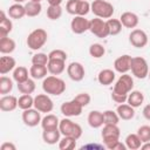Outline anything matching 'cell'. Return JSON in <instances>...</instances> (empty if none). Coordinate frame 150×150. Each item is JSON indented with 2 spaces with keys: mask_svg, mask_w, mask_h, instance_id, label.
Instances as JSON below:
<instances>
[{
  "mask_svg": "<svg viewBox=\"0 0 150 150\" xmlns=\"http://www.w3.org/2000/svg\"><path fill=\"white\" fill-rule=\"evenodd\" d=\"M148 76H149V79H150V70H149V74H148Z\"/></svg>",
  "mask_w": 150,
  "mask_h": 150,
  "instance_id": "55",
  "label": "cell"
},
{
  "mask_svg": "<svg viewBox=\"0 0 150 150\" xmlns=\"http://www.w3.org/2000/svg\"><path fill=\"white\" fill-rule=\"evenodd\" d=\"M89 22L90 20H87L84 16L75 15L70 22L71 32L75 34H83L84 32L89 30Z\"/></svg>",
  "mask_w": 150,
  "mask_h": 150,
  "instance_id": "14",
  "label": "cell"
},
{
  "mask_svg": "<svg viewBox=\"0 0 150 150\" xmlns=\"http://www.w3.org/2000/svg\"><path fill=\"white\" fill-rule=\"evenodd\" d=\"M42 89L46 94L53 95V96H59L64 93L66 90V83L62 79L57 77L56 75H50L46 76L42 81Z\"/></svg>",
  "mask_w": 150,
  "mask_h": 150,
  "instance_id": "1",
  "label": "cell"
},
{
  "mask_svg": "<svg viewBox=\"0 0 150 150\" xmlns=\"http://www.w3.org/2000/svg\"><path fill=\"white\" fill-rule=\"evenodd\" d=\"M28 69L23 66H19V67H15V69L13 70V80L16 82V83H20V82H23L26 80H28Z\"/></svg>",
  "mask_w": 150,
  "mask_h": 150,
  "instance_id": "31",
  "label": "cell"
},
{
  "mask_svg": "<svg viewBox=\"0 0 150 150\" xmlns=\"http://www.w3.org/2000/svg\"><path fill=\"white\" fill-rule=\"evenodd\" d=\"M25 8H26V15L29 16V18H34V16H38L41 13L42 5H41V2H36V1L29 0L25 5Z\"/></svg>",
  "mask_w": 150,
  "mask_h": 150,
  "instance_id": "28",
  "label": "cell"
},
{
  "mask_svg": "<svg viewBox=\"0 0 150 150\" xmlns=\"http://www.w3.org/2000/svg\"><path fill=\"white\" fill-rule=\"evenodd\" d=\"M48 57L49 59H57V60L66 61L67 60V53L64 50H62V49H54L48 54Z\"/></svg>",
  "mask_w": 150,
  "mask_h": 150,
  "instance_id": "45",
  "label": "cell"
},
{
  "mask_svg": "<svg viewBox=\"0 0 150 150\" xmlns=\"http://www.w3.org/2000/svg\"><path fill=\"white\" fill-rule=\"evenodd\" d=\"M120 135L121 132L117 124H104L101 131V137L104 143V146L110 150L112 145L120 141Z\"/></svg>",
  "mask_w": 150,
  "mask_h": 150,
  "instance_id": "3",
  "label": "cell"
},
{
  "mask_svg": "<svg viewBox=\"0 0 150 150\" xmlns=\"http://www.w3.org/2000/svg\"><path fill=\"white\" fill-rule=\"evenodd\" d=\"M48 73V68L47 66H40V64H32L30 69H29V75L34 79V80H41L45 79L47 76Z\"/></svg>",
  "mask_w": 150,
  "mask_h": 150,
  "instance_id": "29",
  "label": "cell"
},
{
  "mask_svg": "<svg viewBox=\"0 0 150 150\" xmlns=\"http://www.w3.org/2000/svg\"><path fill=\"white\" fill-rule=\"evenodd\" d=\"M143 101H144V95H143V93L139 91V90H131V91L128 94L127 103L130 104V105L134 107V108L141 107V104L143 103Z\"/></svg>",
  "mask_w": 150,
  "mask_h": 150,
  "instance_id": "25",
  "label": "cell"
},
{
  "mask_svg": "<svg viewBox=\"0 0 150 150\" xmlns=\"http://www.w3.org/2000/svg\"><path fill=\"white\" fill-rule=\"evenodd\" d=\"M132 88H134V79L125 73L118 77V80L116 81V83L114 86L112 91L117 93V94L128 95L132 90Z\"/></svg>",
  "mask_w": 150,
  "mask_h": 150,
  "instance_id": "8",
  "label": "cell"
},
{
  "mask_svg": "<svg viewBox=\"0 0 150 150\" xmlns=\"http://www.w3.org/2000/svg\"><path fill=\"white\" fill-rule=\"evenodd\" d=\"M60 136H61V132H60V129L59 128L47 129V130H43L42 131V139H43L45 143H47L49 145L56 144L60 141Z\"/></svg>",
  "mask_w": 150,
  "mask_h": 150,
  "instance_id": "21",
  "label": "cell"
},
{
  "mask_svg": "<svg viewBox=\"0 0 150 150\" xmlns=\"http://www.w3.org/2000/svg\"><path fill=\"white\" fill-rule=\"evenodd\" d=\"M47 68H48V73H50L52 75H60L66 69V61L63 60H57V59H49L48 63H47Z\"/></svg>",
  "mask_w": 150,
  "mask_h": 150,
  "instance_id": "18",
  "label": "cell"
},
{
  "mask_svg": "<svg viewBox=\"0 0 150 150\" xmlns=\"http://www.w3.org/2000/svg\"><path fill=\"white\" fill-rule=\"evenodd\" d=\"M18 107V98L14 95H4L0 98V109L5 112L13 111Z\"/></svg>",
  "mask_w": 150,
  "mask_h": 150,
  "instance_id": "17",
  "label": "cell"
},
{
  "mask_svg": "<svg viewBox=\"0 0 150 150\" xmlns=\"http://www.w3.org/2000/svg\"><path fill=\"white\" fill-rule=\"evenodd\" d=\"M59 129H60L61 135H63V136H70V137H74L76 139H79L82 136L81 125L73 122L69 117H64L63 120L60 121Z\"/></svg>",
  "mask_w": 150,
  "mask_h": 150,
  "instance_id": "5",
  "label": "cell"
},
{
  "mask_svg": "<svg viewBox=\"0 0 150 150\" xmlns=\"http://www.w3.org/2000/svg\"><path fill=\"white\" fill-rule=\"evenodd\" d=\"M0 15H1L0 16V39H4V38H7L8 34L12 32L13 23H12L11 19L6 16L4 11L0 12Z\"/></svg>",
  "mask_w": 150,
  "mask_h": 150,
  "instance_id": "19",
  "label": "cell"
},
{
  "mask_svg": "<svg viewBox=\"0 0 150 150\" xmlns=\"http://www.w3.org/2000/svg\"><path fill=\"white\" fill-rule=\"evenodd\" d=\"M137 135L141 138L142 143L150 142V125H142L137 130Z\"/></svg>",
  "mask_w": 150,
  "mask_h": 150,
  "instance_id": "43",
  "label": "cell"
},
{
  "mask_svg": "<svg viewBox=\"0 0 150 150\" xmlns=\"http://www.w3.org/2000/svg\"><path fill=\"white\" fill-rule=\"evenodd\" d=\"M47 2H48L50 6H61L62 0H47Z\"/></svg>",
  "mask_w": 150,
  "mask_h": 150,
  "instance_id": "51",
  "label": "cell"
},
{
  "mask_svg": "<svg viewBox=\"0 0 150 150\" xmlns=\"http://www.w3.org/2000/svg\"><path fill=\"white\" fill-rule=\"evenodd\" d=\"M103 116H104V124H118L121 120L117 111H114V110L103 111Z\"/></svg>",
  "mask_w": 150,
  "mask_h": 150,
  "instance_id": "39",
  "label": "cell"
},
{
  "mask_svg": "<svg viewBox=\"0 0 150 150\" xmlns=\"http://www.w3.org/2000/svg\"><path fill=\"white\" fill-rule=\"evenodd\" d=\"M18 90L21 94H32L35 90V82L32 79H28L23 82L18 83Z\"/></svg>",
  "mask_w": 150,
  "mask_h": 150,
  "instance_id": "35",
  "label": "cell"
},
{
  "mask_svg": "<svg viewBox=\"0 0 150 150\" xmlns=\"http://www.w3.org/2000/svg\"><path fill=\"white\" fill-rule=\"evenodd\" d=\"M131 61H132V57L130 55H128V54L121 55L115 60L114 68H115V70L117 73L125 74L131 69Z\"/></svg>",
  "mask_w": 150,
  "mask_h": 150,
  "instance_id": "15",
  "label": "cell"
},
{
  "mask_svg": "<svg viewBox=\"0 0 150 150\" xmlns=\"http://www.w3.org/2000/svg\"><path fill=\"white\" fill-rule=\"evenodd\" d=\"M89 54L94 59H101L105 54V49L101 43H93L89 47Z\"/></svg>",
  "mask_w": 150,
  "mask_h": 150,
  "instance_id": "38",
  "label": "cell"
},
{
  "mask_svg": "<svg viewBox=\"0 0 150 150\" xmlns=\"http://www.w3.org/2000/svg\"><path fill=\"white\" fill-rule=\"evenodd\" d=\"M125 145H127V149L137 150V149L141 148L142 141H141V138L138 137L137 134H129L125 137Z\"/></svg>",
  "mask_w": 150,
  "mask_h": 150,
  "instance_id": "33",
  "label": "cell"
},
{
  "mask_svg": "<svg viewBox=\"0 0 150 150\" xmlns=\"http://www.w3.org/2000/svg\"><path fill=\"white\" fill-rule=\"evenodd\" d=\"M76 146V138L70 136H63L62 139L59 141V149L61 150H71Z\"/></svg>",
  "mask_w": 150,
  "mask_h": 150,
  "instance_id": "37",
  "label": "cell"
},
{
  "mask_svg": "<svg viewBox=\"0 0 150 150\" xmlns=\"http://www.w3.org/2000/svg\"><path fill=\"white\" fill-rule=\"evenodd\" d=\"M74 100H76V101L84 108V107H87V105L90 103L91 97H90V95H89L88 93H81V94L76 95V96L74 97Z\"/></svg>",
  "mask_w": 150,
  "mask_h": 150,
  "instance_id": "44",
  "label": "cell"
},
{
  "mask_svg": "<svg viewBox=\"0 0 150 150\" xmlns=\"http://www.w3.org/2000/svg\"><path fill=\"white\" fill-rule=\"evenodd\" d=\"M7 13H8V16L11 19L19 20V19H22L26 15V8L21 4H14V5L9 6Z\"/></svg>",
  "mask_w": 150,
  "mask_h": 150,
  "instance_id": "26",
  "label": "cell"
},
{
  "mask_svg": "<svg viewBox=\"0 0 150 150\" xmlns=\"http://www.w3.org/2000/svg\"><path fill=\"white\" fill-rule=\"evenodd\" d=\"M16 62L15 59L12 56H1L0 57V74L6 75L7 73L15 69Z\"/></svg>",
  "mask_w": 150,
  "mask_h": 150,
  "instance_id": "23",
  "label": "cell"
},
{
  "mask_svg": "<svg viewBox=\"0 0 150 150\" xmlns=\"http://www.w3.org/2000/svg\"><path fill=\"white\" fill-rule=\"evenodd\" d=\"M49 61V57L45 53H36L32 57V64H40V66H47Z\"/></svg>",
  "mask_w": 150,
  "mask_h": 150,
  "instance_id": "41",
  "label": "cell"
},
{
  "mask_svg": "<svg viewBox=\"0 0 150 150\" xmlns=\"http://www.w3.org/2000/svg\"><path fill=\"white\" fill-rule=\"evenodd\" d=\"M129 42L136 48H143L148 45V35L143 29H134L129 34Z\"/></svg>",
  "mask_w": 150,
  "mask_h": 150,
  "instance_id": "11",
  "label": "cell"
},
{
  "mask_svg": "<svg viewBox=\"0 0 150 150\" xmlns=\"http://www.w3.org/2000/svg\"><path fill=\"white\" fill-rule=\"evenodd\" d=\"M141 149H143V150H150V142H145L143 145H141Z\"/></svg>",
  "mask_w": 150,
  "mask_h": 150,
  "instance_id": "52",
  "label": "cell"
},
{
  "mask_svg": "<svg viewBox=\"0 0 150 150\" xmlns=\"http://www.w3.org/2000/svg\"><path fill=\"white\" fill-rule=\"evenodd\" d=\"M89 30L91 32V34H94L95 36H97L100 39H104L109 35V28H108L107 21H104L103 19L97 18V16L90 20Z\"/></svg>",
  "mask_w": 150,
  "mask_h": 150,
  "instance_id": "7",
  "label": "cell"
},
{
  "mask_svg": "<svg viewBox=\"0 0 150 150\" xmlns=\"http://www.w3.org/2000/svg\"><path fill=\"white\" fill-rule=\"evenodd\" d=\"M90 11L101 19H110L115 12L114 6L105 0H94L90 4Z\"/></svg>",
  "mask_w": 150,
  "mask_h": 150,
  "instance_id": "4",
  "label": "cell"
},
{
  "mask_svg": "<svg viewBox=\"0 0 150 150\" xmlns=\"http://www.w3.org/2000/svg\"><path fill=\"white\" fill-rule=\"evenodd\" d=\"M131 73L137 79H145L149 74V66H148V62L144 57H141V56H136V57H132V61H131Z\"/></svg>",
  "mask_w": 150,
  "mask_h": 150,
  "instance_id": "6",
  "label": "cell"
},
{
  "mask_svg": "<svg viewBox=\"0 0 150 150\" xmlns=\"http://www.w3.org/2000/svg\"><path fill=\"white\" fill-rule=\"evenodd\" d=\"M120 21L122 22L123 27H125V28H136L138 22H139L138 15L136 13H132V12L122 13L120 16Z\"/></svg>",
  "mask_w": 150,
  "mask_h": 150,
  "instance_id": "16",
  "label": "cell"
},
{
  "mask_svg": "<svg viewBox=\"0 0 150 150\" xmlns=\"http://www.w3.org/2000/svg\"><path fill=\"white\" fill-rule=\"evenodd\" d=\"M107 25L109 28V35H117L121 33L122 30V22L120 21V19H108L107 20Z\"/></svg>",
  "mask_w": 150,
  "mask_h": 150,
  "instance_id": "34",
  "label": "cell"
},
{
  "mask_svg": "<svg viewBox=\"0 0 150 150\" xmlns=\"http://www.w3.org/2000/svg\"><path fill=\"white\" fill-rule=\"evenodd\" d=\"M15 4H22V2H25L26 0H13Z\"/></svg>",
  "mask_w": 150,
  "mask_h": 150,
  "instance_id": "53",
  "label": "cell"
},
{
  "mask_svg": "<svg viewBox=\"0 0 150 150\" xmlns=\"http://www.w3.org/2000/svg\"><path fill=\"white\" fill-rule=\"evenodd\" d=\"M118 116L121 120L123 121H129V120H132L134 116H135V108L131 107L130 104H125V103H121L118 104L117 109H116Z\"/></svg>",
  "mask_w": 150,
  "mask_h": 150,
  "instance_id": "22",
  "label": "cell"
},
{
  "mask_svg": "<svg viewBox=\"0 0 150 150\" xmlns=\"http://www.w3.org/2000/svg\"><path fill=\"white\" fill-rule=\"evenodd\" d=\"M59 124H60V121H59L57 116H55V115H53V114H47V115L41 120V127H42L43 130L59 128Z\"/></svg>",
  "mask_w": 150,
  "mask_h": 150,
  "instance_id": "27",
  "label": "cell"
},
{
  "mask_svg": "<svg viewBox=\"0 0 150 150\" xmlns=\"http://www.w3.org/2000/svg\"><path fill=\"white\" fill-rule=\"evenodd\" d=\"M89 12H90V4H89L87 0H79L76 15L84 16V15H87Z\"/></svg>",
  "mask_w": 150,
  "mask_h": 150,
  "instance_id": "42",
  "label": "cell"
},
{
  "mask_svg": "<svg viewBox=\"0 0 150 150\" xmlns=\"http://www.w3.org/2000/svg\"><path fill=\"white\" fill-rule=\"evenodd\" d=\"M34 108L40 112H50L54 108V103L48 94H38L34 97Z\"/></svg>",
  "mask_w": 150,
  "mask_h": 150,
  "instance_id": "9",
  "label": "cell"
},
{
  "mask_svg": "<svg viewBox=\"0 0 150 150\" xmlns=\"http://www.w3.org/2000/svg\"><path fill=\"white\" fill-rule=\"evenodd\" d=\"M13 89V81L12 79L2 75L0 77V94L1 95H7L12 91Z\"/></svg>",
  "mask_w": 150,
  "mask_h": 150,
  "instance_id": "36",
  "label": "cell"
},
{
  "mask_svg": "<svg viewBox=\"0 0 150 150\" xmlns=\"http://www.w3.org/2000/svg\"><path fill=\"white\" fill-rule=\"evenodd\" d=\"M16 45H15V41L11 38H4V39H0V53L1 54H11L14 52Z\"/></svg>",
  "mask_w": 150,
  "mask_h": 150,
  "instance_id": "30",
  "label": "cell"
},
{
  "mask_svg": "<svg viewBox=\"0 0 150 150\" xmlns=\"http://www.w3.org/2000/svg\"><path fill=\"white\" fill-rule=\"evenodd\" d=\"M62 15V8L61 6H48L47 8V16L50 20H57Z\"/></svg>",
  "mask_w": 150,
  "mask_h": 150,
  "instance_id": "40",
  "label": "cell"
},
{
  "mask_svg": "<svg viewBox=\"0 0 150 150\" xmlns=\"http://www.w3.org/2000/svg\"><path fill=\"white\" fill-rule=\"evenodd\" d=\"M18 107L22 110L33 108L34 107V97L30 94H22L18 98Z\"/></svg>",
  "mask_w": 150,
  "mask_h": 150,
  "instance_id": "32",
  "label": "cell"
},
{
  "mask_svg": "<svg viewBox=\"0 0 150 150\" xmlns=\"http://www.w3.org/2000/svg\"><path fill=\"white\" fill-rule=\"evenodd\" d=\"M41 112L38 109H26L22 112V122L27 125V127H36L39 123H41Z\"/></svg>",
  "mask_w": 150,
  "mask_h": 150,
  "instance_id": "12",
  "label": "cell"
},
{
  "mask_svg": "<svg viewBox=\"0 0 150 150\" xmlns=\"http://www.w3.org/2000/svg\"><path fill=\"white\" fill-rule=\"evenodd\" d=\"M128 98V95H123V94H117V93H111V100L116 103H125Z\"/></svg>",
  "mask_w": 150,
  "mask_h": 150,
  "instance_id": "47",
  "label": "cell"
},
{
  "mask_svg": "<svg viewBox=\"0 0 150 150\" xmlns=\"http://www.w3.org/2000/svg\"><path fill=\"white\" fill-rule=\"evenodd\" d=\"M87 121H88V124L94 128V129H97L100 127H102L104 124V116H103V112L98 111V110H91L89 114H88V117H87Z\"/></svg>",
  "mask_w": 150,
  "mask_h": 150,
  "instance_id": "20",
  "label": "cell"
},
{
  "mask_svg": "<svg viewBox=\"0 0 150 150\" xmlns=\"http://www.w3.org/2000/svg\"><path fill=\"white\" fill-rule=\"evenodd\" d=\"M67 74L70 80L75 82H80L84 79L86 70H84V67L80 62H71L67 67Z\"/></svg>",
  "mask_w": 150,
  "mask_h": 150,
  "instance_id": "13",
  "label": "cell"
},
{
  "mask_svg": "<svg viewBox=\"0 0 150 150\" xmlns=\"http://www.w3.org/2000/svg\"><path fill=\"white\" fill-rule=\"evenodd\" d=\"M0 149L1 150H15L16 146L13 143H11V142H5V143H2V145L0 146Z\"/></svg>",
  "mask_w": 150,
  "mask_h": 150,
  "instance_id": "48",
  "label": "cell"
},
{
  "mask_svg": "<svg viewBox=\"0 0 150 150\" xmlns=\"http://www.w3.org/2000/svg\"><path fill=\"white\" fill-rule=\"evenodd\" d=\"M47 39H48L47 32L43 28H36L28 34L26 43L29 47V49L39 50L40 48H42L45 46V43L47 42Z\"/></svg>",
  "mask_w": 150,
  "mask_h": 150,
  "instance_id": "2",
  "label": "cell"
},
{
  "mask_svg": "<svg viewBox=\"0 0 150 150\" xmlns=\"http://www.w3.org/2000/svg\"><path fill=\"white\" fill-rule=\"evenodd\" d=\"M142 114H143V116H144V118H145V120L150 121V103H149V104H146V105L143 108Z\"/></svg>",
  "mask_w": 150,
  "mask_h": 150,
  "instance_id": "49",
  "label": "cell"
},
{
  "mask_svg": "<svg viewBox=\"0 0 150 150\" xmlns=\"http://www.w3.org/2000/svg\"><path fill=\"white\" fill-rule=\"evenodd\" d=\"M97 81L102 86H110L115 81V71L111 69H102L97 75Z\"/></svg>",
  "mask_w": 150,
  "mask_h": 150,
  "instance_id": "24",
  "label": "cell"
},
{
  "mask_svg": "<svg viewBox=\"0 0 150 150\" xmlns=\"http://www.w3.org/2000/svg\"><path fill=\"white\" fill-rule=\"evenodd\" d=\"M77 2L79 0H68L67 5H66V11L71 14V15H76V11H77Z\"/></svg>",
  "mask_w": 150,
  "mask_h": 150,
  "instance_id": "46",
  "label": "cell"
},
{
  "mask_svg": "<svg viewBox=\"0 0 150 150\" xmlns=\"http://www.w3.org/2000/svg\"><path fill=\"white\" fill-rule=\"evenodd\" d=\"M32 1H36V2H41V0H32Z\"/></svg>",
  "mask_w": 150,
  "mask_h": 150,
  "instance_id": "54",
  "label": "cell"
},
{
  "mask_svg": "<svg viewBox=\"0 0 150 150\" xmlns=\"http://www.w3.org/2000/svg\"><path fill=\"white\" fill-rule=\"evenodd\" d=\"M60 110L66 117H75V116H80L82 114L83 107L76 100L73 98L71 101H67V102L62 103Z\"/></svg>",
  "mask_w": 150,
  "mask_h": 150,
  "instance_id": "10",
  "label": "cell"
},
{
  "mask_svg": "<svg viewBox=\"0 0 150 150\" xmlns=\"http://www.w3.org/2000/svg\"><path fill=\"white\" fill-rule=\"evenodd\" d=\"M125 149H127V145L118 141V142H116V143L112 145V148H111L110 150H125Z\"/></svg>",
  "mask_w": 150,
  "mask_h": 150,
  "instance_id": "50",
  "label": "cell"
}]
</instances>
